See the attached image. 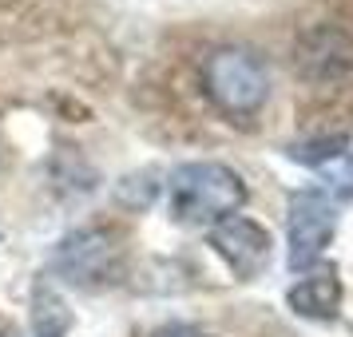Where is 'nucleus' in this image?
I'll return each mask as SVG.
<instances>
[{"instance_id": "2", "label": "nucleus", "mask_w": 353, "mask_h": 337, "mask_svg": "<svg viewBox=\"0 0 353 337\" xmlns=\"http://www.w3.org/2000/svg\"><path fill=\"white\" fill-rule=\"evenodd\" d=\"M207 96L226 115H254L270 96V72L250 48H219L203 64Z\"/></svg>"}, {"instance_id": "4", "label": "nucleus", "mask_w": 353, "mask_h": 337, "mask_svg": "<svg viewBox=\"0 0 353 337\" xmlns=\"http://www.w3.org/2000/svg\"><path fill=\"white\" fill-rule=\"evenodd\" d=\"M56 266L64 274V282L72 286H103L112 282V274L119 270V246L108 230H76L60 242L56 250Z\"/></svg>"}, {"instance_id": "3", "label": "nucleus", "mask_w": 353, "mask_h": 337, "mask_svg": "<svg viewBox=\"0 0 353 337\" xmlns=\"http://www.w3.org/2000/svg\"><path fill=\"white\" fill-rule=\"evenodd\" d=\"M334 203L321 191H294L290 194V270H305L321 258L334 238Z\"/></svg>"}, {"instance_id": "5", "label": "nucleus", "mask_w": 353, "mask_h": 337, "mask_svg": "<svg viewBox=\"0 0 353 337\" xmlns=\"http://www.w3.org/2000/svg\"><path fill=\"white\" fill-rule=\"evenodd\" d=\"M210 246L219 250V258H223L239 278H258V274L266 270V262H270V234H266V226H258L254 218L230 214L223 223H214Z\"/></svg>"}, {"instance_id": "7", "label": "nucleus", "mask_w": 353, "mask_h": 337, "mask_svg": "<svg viewBox=\"0 0 353 337\" xmlns=\"http://www.w3.org/2000/svg\"><path fill=\"white\" fill-rule=\"evenodd\" d=\"M321 171L334 178V191L341 194V198H350V194H353V155H350V151H345V155H337V159H330Z\"/></svg>"}, {"instance_id": "6", "label": "nucleus", "mask_w": 353, "mask_h": 337, "mask_svg": "<svg viewBox=\"0 0 353 337\" xmlns=\"http://www.w3.org/2000/svg\"><path fill=\"white\" fill-rule=\"evenodd\" d=\"M286 302L294 314H302V318H318V321H330L337 314V305H341V282L330 274H310L302 278L298 286H290Z\"/></svg>"}, {"instance_id": "8", "label": "nucleus", "mask_w": 353, "mask_h": 337, "mask_svg": "<svg viewBox=\"0 0 353 337\" xmlns=\"http://www.w3.org/2000/svg\"><path fill=\"white\" fill-rule=\"evenodd\" d=\"M155 337H207L203 329H194V325H163Z\"/></svg>"}, {"instance_id": "1", "label": "nucleus", "mask_w": 353, "mask_h": 337, "mask_svg": "<svg viewBox=\"0 0 353 337\" xmlns=\"http://www.w3.org/2000/svg\"><path fill=\"white\" fill-rule=\"evenodd\" d=\"M242 203L246 183L223 163H183L171 171V214L179 223H223Z\"/></svg>"}]
</instances>
